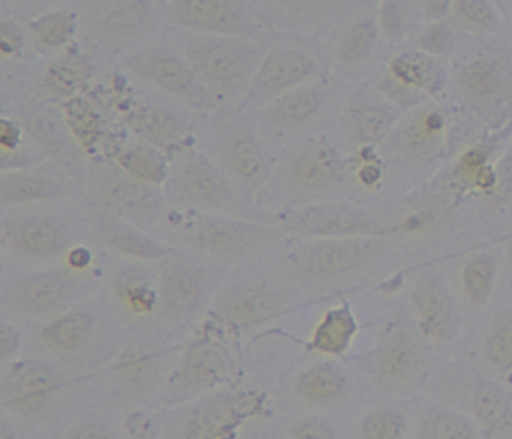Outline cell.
Listing matches in <instances>:
<instances>
[{"mask_svg":"<svg viewBox=\"0 0 512 439\" xmlns=\"http://www.w3.org/2000/svg\"><path fill=\"white\" fill-rule=\"evenodd\" d=\"M456 395L465 407V414L478 428L493 437L512 435V393L499 381L483 374L462 377Z\"/></svg>","mask_w":512,"mask_h":439,"instance_id":"obj_1","label":"cell"},{"mask_svg":"<svg viewBox=\"0 0 512 439\" xmlns=\"http://www.w3.org/2000/svg\"><path fill=\"white\" fill-rule=\"evenodd\" d=\"M60 380L53 369L39 363L15 366L0 387V401L21 419L41 414L59 393Z\"/></svg>","mask_w":512,"mask_h":439,"instance_id":"obj_2","label":"cell"},{"mask_svg":"<svg viewBox=\"0 0 512 439\" xmlns=\"http://www.w3.org/2000/svg\"><path fill=\"white\" fill-rule=\"evenodd\" d=\"M258 411L259 402L245 396L210 399L183 419L177 439H227Z\"/></svg>","mask_w":512,"mask_h":439,"instance_id":"obj_3","label":"cell"},{"mask_svg":"<svg viewBox=\"0 0 512 439\" xmlns=\"http://www.w3.org/2000/svg\"><path fill=\"white\" fill-rule=\"evenodd\" d=\"M423 372L420 350L409 333L394 332L385 339L373 362L376 383L393 393L411 392Z\"/></svg>","mask_w":512,"mask_h":439,"instance_id":"obj_4","label":"cell"},{"mask_svg":"<svg viewBox=\"0 0 512 439\" xmlns=\"http://www.w3.org/2000/svg\"><path fill=\"white\" fill-rule=\"evenodd\" d=\"M373 251L375 245L370 240L358 237L328 243L303 255L295 266V272L307 281H331L363 266Z\"/></svg>","mask_w":512,"mask_h":439,"instance_id":"obj_5","label":"cell"},{"mask_svg":"<svg viewBox=\"0 0 512 439\" xmlns=\"http://www.w3.org/2000/svg\"><path fill=\"white\" fill-rule=\"evenodd\" d=\"M282 227L300 236L358 237L369 233L372 225L360 213L343 207H304L285 213Z\"/></svg>","mask_w":512,"mask_h":439,"instance_id":"obj_6","label":"cell"},{"mask_svg":"<svg viewBox=\"0 0 512 439\" xmlns=\"http://www.w3.org/2000/svg\"><path fill=\"white\" fill-rule=\"evenodd\" d=\"M411 302L418 327L429 341L445 342L453 336L456 326L453 300L438 278H421L412 288Z\"/></svg>","mask_w":512,"mask_h":439,"instance_id":"obj_7","label":"cell"},{"mask_svg":"<svg viewBox=\"0 0 512 439\" xmlns=\"http://www.w3.org/2000/svg\"><path fill=\"white\" fill-rule=\"evenodd\" d=\"M188 59L198 74L213 86H230L245 74L246 54L239 45L222 41L197 42L188 48Z\"/></svg>","mask_w":512,"mask_h":439,"instance_id":"obj_8","label":"cell"},{"mask_svg":"<svg viewBox=\"0 0 512 439\" xmlns=\"http://www.w3.org/2000/svg\"><path fill=\"white\" fill-rule=\"evenodd\" d=\"M131 69L176 95L189 98L197 92V83L192 72L177 57L164 51L138 54L132 59Z\"/></svg>","mask_w":512,"mask_h":439,"instance_id":"obj_9","label":"cell"},{"mask_svg":"<svg viewBox=\"0 0 512 439\" xmlns=\"http://www.w3.org/2000/svg\"><path fill=\"white\" fill-rule=\"evenodd\" d=\"M222 374V357L212 345L198 344L183 356L173 384L182 393H195L212 387Z\"/></svg>","mask_w":512,"mask_h":439,"instance_id":"obj_10","label":"cell"},{"mask_svg":"<svg viewBox=\"0 0 512 439\" xmlns=\"http://www.w3.org/2000/svg\"><path fill=\"white\" fill-rule=\"evenodd\" d=\"M345 375L328 363H319L304 371L295 381V395L310 407L336 404L346 392Z\"/></svg>","mask_w":512,"mask_h":439,"instance_id":"obj_11","label":"cell"},{"mask_svg":"<svg viewBox=\"0 0 512 439\" xmlns=\"http://www.w3.org/2000/svg\"><path fill=\"white\" fill-rule=\"evenodd\" d=\"M65 293V282L56 273L32 276L12 288L9 303L23 314H41L53 308Z\"/></svg>","mask_w":512,"mask_h":439,"instance_id":"obj_12","label":"cell"},{"mask_svg":"<svg viewBox=\"0 0 512 439\" xmlns=\"http://www.w3.org/2000/svg\"><path fill=\"white\" fill-rule=\"evenodd\" d=\"M282 306L283 297L277 291L264 287L249 288L228 300L224 314L230 323L248 326L273 317Z\"/></svg>","mask_w":512,"mask_h":439,"instance_id":"obj_13","label":"cell"},{"mask_svg":"<svg viewBox=\"0 0 512 439\" xmlns=\"http://www.w3.org/2000/svg\"><path fill=\"white\" fill-rule=\"evenodd\" d=\"M159 294L168 311L177 315L189 314L200 302V276L185 266L168 267L159 281Z\"/></svg>","mask_w":512,"mask_h":439,"instance_id":"obj_14","label":"cell"},{"mask_svg":"<svg viewBox=\"0 0 512 439\" xmlns=\"http://www.w3.org/2000/svg\"><path fill=\"white\" fill-rule=\"evenodd\" d=\"M336 158L327 149L301 152L286 165L285 176L291 185L300 189H321L330 185L337 174Z\"/></svg>","mask_w":512,"mask_h":439,"instance_id":"obj_15","label":"cell"},{"mask_svg":"<svg viewBox=\"0 0 512 439\" xmlns=\"http://www.w3.org/2000/svg\"><path fill=\"white\" fill-rule=\"evenodd\" d=\"M417 439H480V431L463 411L435 407L421 417Z\"/></svg>","mask_w":512,"mask_h":439,"instance_id":"obj_16","label":"cell"},{"mask_svg":"<svg viewBox=\"0 0 512 439\" xmlns=\"http://www.w3.org/2000/svg\"><path fill=\"white\" fill-rule=\"evenodd\" d=\"M176 18L185 26L204 30L236 29L240 23L237 9L231 3L213 0H192L176 6Z\"/></svg>","mask_w":512,"mask_h":439,"instance_id":"obj_17","label":"cell"},{"mask_svg":"<svg viewBox=\"0 0 512 439\" xmlns=\"http://www.w3.org/2000/svg\"><path fill=\"white\" fill-rule=\"evenodd\" d=\"M355 333H357V324L351 312L346 308L333 309L316 327L312 348L328 356H342L351 347Z\"/></svg>","mask_w":512,"mask_h":439,"instance_id":"obj_18","label":"cell"},{"mask_svg":"<svg viewBox=\"0 0 512 439\" xmlns=\"http://www.w3.org/2000/svg\"><path fill=\"white\" fill-rule=\"evenodd\" d=\"M90 335L92 320L83 312L63 315L42 330L45 345L59 354L77 353L87 344Z\"/></svg>","mask_w":512,"mask_h":439,"instance_id":"obj_19","label":"cell"},{"mask_svg":"<svg viewBox=\"0 0 512 439\" xmlns=\"http://www.w3.org/2000/svg\"><path fill=\"white\" fill-rule=\"evenodd\" d=\"M480 353L498 377H512V317L499 318L484 332Z\"/></svg>","mask_w":512,"mask_h":439,"instance_id":"obj_20","label":"cell"},{"mask_svg":"<svg viewBox=\"0 0 512 439\" xmlns=\"http://www.w3.org/2000/svg\"><path fill=\"white\" fill-rule=\"evenodd\" d=\"M312 71V63L297 51H283L271 57L259 74L258 84L264 90H282L303 80Z\"/></svg>","mask_w":512,"mask_h":439,"instance_id":"obj_21","label":"cell"},{"mask_svg":"<svg viewBox=\"0 0 512 439\" xmlns=\"http://www.w3.org/2000/svg\"><path fill=\"white\" fill-rule=\"evenodd\" d=\"M12 245L29 257H47L57 251L60 234L54 225L44 221L24 222L15 228Z\"/></svg>","mask_w":512,"mask_h":439,"instance_id":"obj_22","label":"cell"},{"mask_svg":"<svg viewBox=\"0 0 512 439\" xmlns=\"http://www.w3.org/2000/svg\"><path fill=\"white\" fill-rule=\"evenodd\" d=\"M495 275V266L489 258H472L465 264L460 282L463 294L471 305L480 308L492 299Z\"/></svg>","mask_w":512,"mask_h":439,"instance_id":"obj_23","label":"cell"},{"mask_svg":"<svg viewBox=\"0 0 512 439\" xmlns=\"http://www.w3.org/2000/svg\"><path fill=\"white\" fill-rule=\"evenodd\" d=\"M102 239L111 248L143 260H156L164 255L158 243L129 228L108 227L102 231Z\"/></svg>","mask_w":512,"mask_h":439,"instance_id":"obj_24","label":"cell"},{"mask_svg":"<svg viewBox=\"0 0 512 439\" xmlns=\"http://www.w3.org/2000/svg\"><path fill=\"white\" fill-rule=\"evenodd\" d=\"M249 236L246 228L230 222H207L195 231V242L210 252H225L237 248Z\"/></svg>","mask_w":512,"mask_h":439,"instance_id":"obj_25","label":"cell"},{"mask_svg":"<svg viewBox=\"0 0 512 439\" xmlns=\"http://www.w3.org/2000/svg\"><path fill=\"white\" fill-rule=\"evenodd\" d=\"M135 129L159 146H168L179 138L180 126L173 114L164 110H144L135 116Z\"/></svg>","mask_w":512,"mask_h":439,"instance_id":"obj_26","label":"cell"},{"mask_svg":"<svg viewBox=\"0 0 512 439\" xmlns=\"http://www.w3.org/2000/svg\"><path fill=\"white\" fill-rule=\"evenodd\" d=\"M406 420L399 411L379 408L367 414L358 432L360 439H403L406 435Z\"/></svg>","mask_w":512,"mask_h":439,"instance_id":"obj_27","label":"cell"},{"mask_svg":"<svg viewBox=\"0 0 512 439\" xmlns=\"http://www.w3.org/2000/svg\"><path fill=\"white\" fill-rule=\"evenodd\" d=\"M462 83L469 96L484 101L495 96L501 89V75L492 63L477 60L465 68Z\"/></svg>","mask_w":512,"mask_h":439,"instance_id":"obj_28","label":"cell"},{"mask_svg":"<svg viewBox=\"0 0 512 439\" xmlns=\"http://www.w3.org/2000/svg\"><path fill=\"white\" fill-rule=\"evenodd\" d=\"M185 194L195 201H210L218 197L221 182L210 168L203 164H191L182 177Z\"/></svg>","mask_w":512,"mask_h":439,"instance_id":"obj_29","label":"cell"},{"mask_svg":"<svg viewBox=\"0 0 512 439\" xmlns=\"http://www.w3.org/2000/svg\"><path fill=\"white\" fill-rule=\"evenodd\" d=\"M319 99L310 90H294L274 105L273 114L282 122H300L315 113Z\"/></svg>","mask_w":512,"mask_h":439,"instance_id":"obj_30","label":"cell"},{"mask_svg":"<svg viewBox=\"0 0 512 439\" xmlns=\"http://www.w3.org/2000/svg\"><path fill=\"white\" fill-rule=\"evenodd\" d=\"M122 167L132 176L147 182L158 183L164 179L165 168L155 153L143 149L125 150L119 158Z\"/></svg>","mask_w":512,"mask_h":439,"instance_id":"obj_31","label":"cell"},{"mask_svg":"<svg viewBox=\"0 0 512 439\" xmlns=\"http://www.w3.org/2000/svg\"><path fill=\"white\" fill-rule=\"evenodd\" d=\"M373 44H375V29L372 24H355L340 41V57L348 63L358 62L370 53Z\"/></svg>","mask_w":512,"mask_h":439,"instance_id":"obj_32","label":"cell"},{"mask_svg":"<svg viewBox=\"0 0 512 439\" xmlns=\"http://www.w3.org/2000/svg\"><path fill=\"white\" fill-rule=\"evenodd\" d=\"M54 186L39 177H18L0 186V197L5 201H30L50 197Z\"/></svg>","mask_w":512,"mask_h":439,"instance_id":"obj_33","label":"cell"},{"mask_svg":"<svg viewBox=\"0 0 512 439\" xmlns=\"http://www.w3.org/2000/svg\"><path fill=\"white\" fill-rule=\"evenodd\" d=\"M230 167L236 177L248 182V180H255L261 174L264 159L254 143L240 140L231 149Z\"/></svg>","mask_w":512,"mask_h":439,"instance_id":"obj_34","label":"cell"},{"mask_svg":"<svg viewBox=\"0 0 512 439\" xmlns=\"http://www.w3.org/2000/svg\"><path fill=\"white\" fill-rule=\"evenodd\" d=\"M393 75L406 86L426 87L432 81V66L423 57L408 54L393 63Z\"/></svg>","mask_w":512,"mask_h":439,"instance_id":"obj_35","label":"cell"},{"mask_svg":"<svg viewBox=\"0 0 512 439\" xmlns=\"http://www.w3.org/2000/svg\"><path fill=\"white\" fill-rule=\"evenodd\" d=\"M153 356L147 351L137 348L123 354L122 359L117 363V372L120 380L129 386H137L141 381L146 380L147 375L152 371Z\"/></svg>","mask_w":512,"mask_h":439,"instance_id":"obj_36","label":"cell"},{"mask_svg":"<svg viewBox=\"0 0 512 439\" xmlns=\"http://www.w3.org/2000/svg\"><path fill=\"white\" fill-rule=\"evenodd\" d=\"M146 5L141 2H110L102 9V20L110 26L123 29L140 23L146 17Z\"/></svg>","mask_w":512,"mask_h":439,"instance_id":"obj_37","label":"cell"},{"mask_svg":"<svg viewBox=\"0 0 512 439\" xmlns=\"http://www.w3.org/2000/svg\"><path fill=\"white\" fill-rule=\"evenodd\" d=\"M456 14L462 26L474 32H483L495 23L492 9L481 2H457Z\"/></svg>","mask_w":512,"mask_h":439,"instance_id":"obj_38","label":"cell"},{"mask_svg":"<svg viewBox=\"0 0 512 439\" xmlns=\"http://www.w3.org/2000/svg\"><path fill=\"white\" fill-rule=\"evenodd\" d=\"M36 33L47 45H60L71 32V21L63 14L48 15L36 23Z\"/></svg>","mask_w":512,"mask_h":439,"instance_id":"obj_39","label":"cell"},{"mask_svg":"<svg viewBox=\"0 0 512 439\" xmlns=\"http://www.w3.org/2000/svg\"><path fill=\"white\" fill-rule=\"evenodd\" d=\"M81 74H83L81 66L77 65L74 60H63L51 68L50 74H48V84L56 92H68V90L74 89L75 84L80 81Z\"/></svg>","mask_w":512,"mask_h":439,"instance_id":"obj_40","label":"cell"},{"mask_svg":"<svg viewBox=\"0 0 512 439\" xmlns=\"http://www.w3.org/2000/svg\"><path fill=\"white\" fill-rule=\"evenodd\" d=\"M441 128V119L436 114H427V116L421 117L412 126L411 134H409V144H411L412 149H426L432 143L433 138L439 134Z\"/></svg>","mask_w":512,"mask_h":439,"instance_id":"obj_41","label":"cell"},{"mask_svg":"<svg viewBox=\"0 0 512 439\" xmlns=\"http://www.w3.org/2000/svg\"><path fill=\"white\" fill-rule=\"evenodd\" d=\"M289 439H334V431L325 420L307 419L291 429Z\"/></svg>","mask_w":512,"mask_h":439,"instance_id":"obj_42","label":"cell"},{"mask_svg":"<svg viewBox=\"0 0 512 439\" xmlns=\"http://www.w3.org/2000/svg\"><path fill=\"white\" fill-rule=\"evenodd\" d=\"M65 439H111V432L107 425L99 420L86 419L75 423Z\"/></svg>","mask_w":512,"mask_h":439,"instance_id":"obj_43","label":"cell"},{"mask_svg":"<svg viewBox=\"0 0 512 439\" xmlns=\"http://www.w3.org/2000/svg\"><path fill=\"white\" fill-rule=\"evenodd\" d=\"M113 195L114 200L128 207H140L146 201V191L143 186L132 182H120L114 185Z\"/></svg>","mask_w":512,"mask_h":439,"instance_id":"obj_44","label":"cell"},{"mask_svg":"<svg viewBox=\"0 0 512 439\" xmlns=\"http://www.w3.org/2000/svg\"><path fill=\"white\" fill-rule=\"evenodd\" d=\"M18 344H20V335L17 330L11 324L0 320V365L17 351Z\"/></svg>","mask_w":512,"mask_h":439,"instance_id":"obj_45","label":"cell"},{"mask_svg":"<svg viewBox=\"0 0 512 439\" xmlns=\"http://www.w3.org/2000/svg\"><path fill=\"white\" fill-rule=\"evenodd\" d=\"M423 42L427 50L433 51V53H442L450 45V35L445 30H432V32L427 33Z\"/></svg>","mask_w":512,"mask_h":439,"instance_id":"obj_46","label":"cell"},{"mask_svg":"<svg viewBox=\"0 0 512 439\" xmlns=\"http://www.w3.org/2000/svg\"><path fill=\"white\" fill-rule=\"evenodd\" d=\"M18 129L8 120L0 119V146L12 147L17 144Z\"/></svg>","mask_w":512,"mask_h":439,"instance_id":"obj_47","label":"cell"},{"mask_svg":"<svg viewBox=\"0 0 512 439\" xmlns=\"http://www.w3.org/2000/svg\"><path fill=\"white\" fill-rule=\"evenodd\" d=\"M18 42H20V38H18L17 32L9 27L0 26V50L12 53L18 47Z\"/></svg>","mask_w":512,"mask_h":439,"instance_id":"obj_48","label":"cell"},{"mask_svg":"<svg viewBox=\"0 0 512 439\" xmlns=\"http://www.w3.org/2000/svg\"><path fill=\"white\" fill-rule=\"evenodd\" d=\"M382 18H384L385 27H387V30H390V32L399 29L400 15L399 11L396 9V5H393V3H388V8H385L384 17Z\"/></svg>","mask_w":512,"mask_h":439,"instance_id":"obj_49","label":"cell"},{"mask_svg":"<svg viewBox=\"0 0 512 439\" xmlns=\"http://www.w3.org/2000/svg\"><path fill=\"white\" fill-rule=\"evenodd\" d=\"M8 437H9V435H8V434H6L5 429H3V428H2V425H0V439H6V438H8Z\"/></svg>","mask_w":512,"mask_h":439,"instance_id":"obj_50","label":"cell"},{"mask_svg":"<svg viewBox=\"0 0 512 439\" xmlns=\"http://www.w3.org/2000/svg\"><path fill=\"white\" fill-rule=\"evenodd\" d=\"M6 439H12V438H11V437H8V438H6Z\"/></svg>","mask_w":512,"mask_h":439,"instance_id":"obj_51","label":"cell"}]
</instances>
